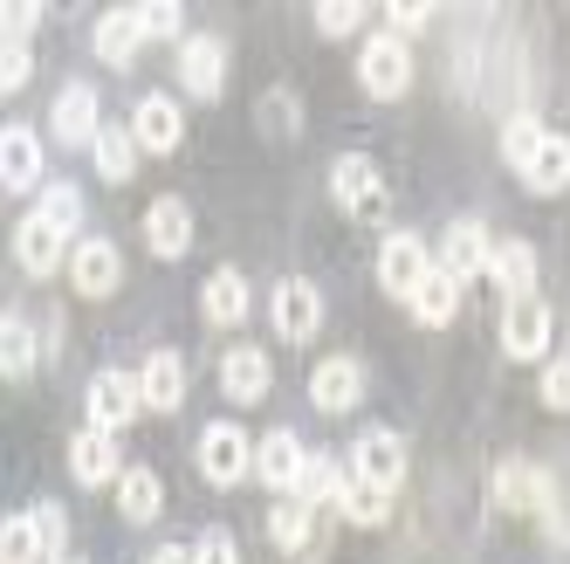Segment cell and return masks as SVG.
<instances>
[{
	"instance_id": "7",
	"label": "cell",
	"mask_w": 570,
	"mask_h": 564,
	"mask_svg": "<svg viewBox=\"0 0 570 564\" xmlns=\"http://www.w3.org/2000/svg\"><path fill=\"white\" fill-rule=\"evenodd\" d=\"M351 482H372V489H385V496L405 482V448H399L392 427L357 434V448H351Z\"/></svg>"
},
{
	"instance_id": "32",
	"label": "cell",
	"mask_w": 570,
	"mask_h": 564,
	"mask_svg": "<svg viewBox=\"0 0 570 564\" xmlns=\"http://www.w3.org/2000/svg\"><path fill=\"white\" fill-rule=\"evenodd\" d=\"M268 537H275L282 551H309V544H316V509L296 503V496H282L275 516H268Z\"/></svg>"
},
{
	"instance_id": "1",
	"label": "cell",
	"mask_w": 570,
	"mask_h": 564,
	"mask_svg": "<svg viewBox=\"0 0 570 564\" xmlns=\"http://www.w3.org/2000/svg\"><path fill=\"white\" fill-rule=\"evenodd\" d=\"M69 290L76 296H117V282H125V255H117V241L110 234H76L69 241Z\"/></svg>"
},
{
	"instance_id": "5",
	"label": "cell",
	"mask_w": 570,
	"mask_h": 564,
	"mask_svg": "<svg viewBox=\"0 0 570 564\" xmlns=\"http://www.w3.org/2000/svg\"><path fill=\"white\" fill-rule=\"evenodd\" d=\"M179 84L199 104H214L227 90V42H220V35H186V42H179Z\"/></svg>"
},
{
	"instance_id": "4",
	"label": "cell",
	"mask_w": 570,
	"mask_h": 564,
	"mask_svg": "<svg viewBox=\"0 0 570 564\" xmlns=\"http://www.w3.org/2000/svg\"><path fill=\"white\" fill-rule=\"evenodd\" d=\"M331 193H337V207L357 214V221H379L385 214V173L364 152H344L337 166H331Z\"/></svg>"
},
{
	"instance_id": "33",
	"label": "cell",
	"mask_w": 570,
	"mask_h": 564,
	"mask_svg": "<svg viewBox=\"0 0 570 564\" xmlns=\"http://www.w3.org/2000/svg\"><path fill=\"white\" fill-rule=\"evenodd\" d=\"M35 214H42L56 234H69V241H76V227H83V186H69V179L42 186V200H35Z\"/></svg>"
},
{
	"instance_id": "22",
	"label": "cell",
	"mask_w": 570,
	"mask_h": 564,
	"mask_svg": "<svg viewBox=\"0 0 570 564\" xmlns=\"http://www.w3.org/2000/svg\"><path fill=\"white\" fill-rule=\"evenodd\" d=\"M97 132H104L97 90L90 84H62V97H56V138L62 145H97Z\"/></svg>"
},
{
	"instance_id": "24",
	"label": "cell",
	"mask_w": 570,
	"mask_h": 564,
	"mask_svg": "<svg viewBox=\"0 0 570 564\" xmlns=\"http://www.w3.org/2000/svg\"><path fill=\"white\" fill-rule=\"evenodd\" d=\"M488 275H495L502 296H537V249H529V241H495Z\"/></svg>"
},
{
	"instance_id": "43",
	"label": "cell",
	"mask_w": 570,
	"mask_h": 564,
	"mask_svg": "<svg viewBox=\"0 0 570 564\" xmlns=\"http://www.w3.org/2000/svg\"><path fill=\"white\" fill-rule=\"evenodd\" d=\"M193 564H240V551H234V531H207L193 544Z\"/></svg>"
},
{
	"instance_id": "27",
	"label": "cell",
	"mask_w": 570,
	"mask_h": 564,
	"mask_svg": "<svg viewBox=\"0 0 570 564\" xmlns=\"http://www.w3.org/2000/svg\"><path fill=\"white\" fill-rule=\"evenodd\" d=\"M522 186H529V193H563V186H570V138H563V132H543L537 158L522 166Z\"/></svg>"
},
{
	"instance_id": "17",
	"label": "cell",
	"mask_w": 570,
	"mask_h": 564,
	"mask_svg": "<svg viewBox=\"0 0 570 564\" xmlns=\"http://www.w3.org/2000/svg\"><path fill=\"white\" fill-rule=\"evenodd\" d=\"M309 399H316V414H351L364 399V366L357 358H323L309 372Z\"/></svg>"
},
{
	"instance_id": "9",
	"label": "cell",
	"mask_w": 570,
	"mask_h": 564,
	"mask_svg": "<svg viewBox=\"0 0 570 564\" xmlns=\"http://www.w3.org/2000/svg\"><path fill=\"white\" fill-rule=\"evenodd\" d=\"M502 351L522 358V366L550 351V303L543 296H509V310H502Z\"/></svg>"
},
{
	"instance_id": "31",
	"label": "cell",
	"mask_w": 570,
	"mask_h": 564,
	"mask_svg": "<svg viewBox=\"0 0 570 564\" xmlns=\"http://www.w3.org/2000/svg\"><path fill=\"white\" fill-rule=\"evenodd\" d=\"M35 324L28 317H0V379H28L35 372Z\"/></svg>"
},
{
	"instance_id": "8",
	"label": "cell",
	"mask_w": 570,
	"mask_h": 564,
	"mask_svg": "<svg viewBox=\"0 0 570 564\" xmlns=\"http://www.w3.org/2000/svg\"><path fill=\"white\" fill-rule=\"evenodd\" d=\"M495 503H502L509 516H543V509L557 503V482H550V468H537V461H502V468H495Z\"/></svg>"
},
{
	"instance_id": "18",
	"label": "cell",
	"mask_w": 570,
	"mask_h": 564,
	"mask_svg": "<svg viewBox=\"0 0 570 564\" xmlns=\"http://www.w3.org/2000/svg\"><path fill=\"white\" fill-rule=\"evenodd\" d=\"M69 475L83 482V489H104V482H117L125 475V461H117V434H104V427H83L69 440Z\"/></svg>"
},
{
	"instance_id": "42",
	"label": "cell",
	"mask_w": 570,
	"mask_h": 564,
	"mask_svg": "<svg viewBox=\"0 0 570 564\" xmlns=\"http://www.w3.org/2000/svg\"><path fill=\"white\" fill-rule=\"evenodd\" d=\"M385 21H392V35L405 42V35H420V28L433 21V8H426V0H392V8H385Z\"/></svg>"
},
{
	"instance_id": "13",
	"label": "cell",
	"mask_w": 570,
	"mask_h": 564,
	"mask_svg": "<svg viewBox=\"0 0 570 564\" xmlns=\"http://www.w3.org/2000/svg\"><path fill=\"white\" fill-rule=\"evenodd\" d=\"M488 255H495V234H488L481 221H454V227H446V241H440V269L454 275V282L488 275Z\"/></svg>"
},
{
	"instance_id": "16",
	"label": "cell",
	"mask_w": 570,
	"mask_h": 564,
	"mask_svg": "<svg viewBox=\"0 0 570 564\" xmlns=\"http://www.w3.org/2000/svg\"><path fill=\"white\" fill-rule=\"evenodd\" d=\"M268 386H275V366H268L255 344H234V351L220 358V392L234 399V407H255V399H268Z\"/></svg>"
},
{
	"instance_id": "34",
	"label": "cell",
	"mask_w": 570,
	"mask_h": 564,
	"mask_svg": "<svg viewBox=\"0 0 570 564\" xmlns=\"http://www.w3.org/2000/svg\"><path fill=\"white\" fill-rule=\"evenodd\" d=\"M0 564H49L42 531H35V516H28V509L0 523Z\"/></svg>"
},
{
	"instance_id": "26",
	"label": "cell",
	"mask_w": 570,
	"mask_h": 564,
	"mask_svg": "<svg viewBox=\"0 0 570 564\" xmlns=\"http://www.w3.org/2000/svg\"><path fill=\"white\" fill-rule=\"evenodd\" d=\"M138 49H145L138 8H117V14H104V21H97V56H104L110 69H131V62H138Z\"/></svg>"
},
{
	"instance_id": "10",
	"label": "cell",
	"mask_w": 570,
	"mask_h": 564,
	"mask_svg": "<svg viewBox=\"0 0 570 564\" xmlns=\"http://www.w3.org/2000/svg\"><path fill=\"white\" fill-rule=\"evenodd\" d=\"M138 414H145L138 372H97V379H90V427L117 434V427H131Z\"/></svg>"
},
{
	"instance_id": "37",
	"label": "cell",
	"mask_w": 570,
	"mask_h": 564,
	"mask_svg": "<svg viewBox=\"0 0 570 564\" xmlns=\"http://www.w3.org/2000/svg\"><path fill=\"white\" fill-rule=\"evenodd\" d=\"M138 28H145V42H186L179 0H151V8H138Z\"/></svg>"
},
{
	"instance_id": "3",
	"label": "cell",
	"mask_w": 570,
	"mask_h": 564,
	"mask_svg": "<svg viewBox=\"0 0 570 564\" xmlns=\"http://www.w3.org/2000/svg\"><path fill=\"white\" fill-rule=\"evenodd\" d=\"M199 475L214 482V489H234V482L255 475V440L240 434L234 420H214L207 434H199Z\"/></svg>"
},
{
	"instance_id": "40",
	"label": "cell",
	"mask_w": 570,
	"mask_h": 564,
	"mask_svg": "<svg viewBox=\"0 0 570 564\" xmlns=\"http://www.w3.org/2000/svg\"><path fill=\"white\" fill-rule=\"evenodd\" d=\"M316 28L323 35H357L364 28V8H357V0H331V8H316Z\"/></svg>"
},
{
	"instance_id": "12",
	"label": "cell",
	"mask_w": 570,
	"mask_h": 564,
	"mask_svg": "<svg viewBox=\"0 0 570 564\" xmlns=\"http://www.w3.org/2000/svg\"><path fill=\"white\" fill-rule=\"evenodd\" d=\"M275 331L289 338V344H309L323 331V296H316V282L289 275V282H275Z\"/></svg>"
},
{
	"instance_id": "2",
	"label": "cell",
	"mask_w": 570,
	"mask_h": 564,
	"mask_svg": "<svg viewBox=\"0 0 570 564\" xmlns=\"http://www.w3.org/2000/svg\"><path fill=\"white\" fill-rule=\"evenodd\" d=\"M357 84H364V97H379V104L405 97V90H413V49H405L399 35H372V42L357 49Z\"/></svg>"
},
{
	"instance_id": "6",
	"label": "cell",
	"mask_w": 570,
	"mask_h": 564,
	"mask_svg": "<svg viewBox=\"0 0 570 564\" xmlns=\"http://www.w3.org/2000/svg\"><path fill=\"white\" fill-rule=\"evenodd\" d=\"M433 255H426V241L420 234H385V249H379V290L399 296V303H413V290L426 282Z\"/></svg>"
},
{
	"instance_id": "38",
	"label": "cell",
	"mask_w": 570,
	"mask_h": 564,
	"mask_svg": "<svg viewBox=\"0 0 570 564\" xmlns=\"http://www.w3.org/2000/svg\"><path fill=\"white\" fill-rule=\"evenodd\" d=\"M28 516H35V531H42L49 564H56V557H69V551H62V544H69V516H62V503H35Z\"/></svg>"
},
{
	"instance_id": "46",
	"label": "cell",
	"mask_w": 570,
	"mask_h": 564,
	"mask_svg": "<svg viewBox=\"0 0 570 564\" xmlns=\"http://www.w3.org/2000/svg\"><path fill=\"white\" fill-rule=\"evenodd\" d=\"M151 564H193V544H173V551H158Z\"/></svg>"
},
{
	"instance_id": "19",
	"label": "cell",
	"mask_w": 570,
	"mask_h": 564,
	"mask_svg": "<svg viewBox=\"0 0 570 564\" xmlns=\"http://www.w3.org/2000/svg\"><path fill=\"white\" fill-rule=\"evenodd\" d=\"M303 461H309V448H303L296 434H262V448H255V475L268 482L275 496H296Z\"/></svg>"
},
{
	"instance_id": "11",
	"label": "cell",
	"mask_w": 570,
	"mask_h": 564,
	"mask_svg": "<svg viewBox=\"0 0 570 564\" xmlns=\"http://www.w3.org/2000/svg\"><path fill=\"white\" fill-rule=\"evenodd\" d=\"M145 249L158 262H179L193 249V207H186L179 193H166V200H151V207H145Z\"/></svg>"
},
{
	"instance_id": "39",
	"label": "cell",
	"mask_w": 570,
	"mask_h": 564,
	"mask_svg": "<svg viewBox=\"0 0 570 564\" xmlns=\"http://www.w3.org/2000/svg\"><path fill=\"white\" fill-rule=\"evenodd\" d=\"M28 69H35L28 42H0V97H14V90L28 84Z\"/></svg>"
},
{
	"instance_id": "41",
	"label": "cell",
	"mask_w": 570,
	"mask_h": 564,
	"mask_svg": "<svg viewBox=\"0 0 570 564\" xmlns=\"http://www.w3.org/2000/svg\"><path fill=\"white\" fill-rule=\"evenodd\" d=\"M543 407L570 414V358H550V366H543Z\"/></svg>"
},
{
	"instance_id": "29",
	"label": "cell",
	"mask_w": 570,
	"mask_h": 564,
	"mask_svg": "<svg viewBox=\"0 0 570 564\" xmlns=\"http://www.w3.org/2000/svg\"><path fill=\"white\" fill-rule=\"evenodd\" d=\"M90 158H97V179L125 186V179L138 173V138H131V125H125V132L104 125V132H97V145H90Z\"/></svg>"
},
{
	"instance_id": "21",
	"label": "cell",
	"mask_w": 570,
	"mask_h": 564,
	"mask_svg": "<svg viewBox=\"0 0 570 564\" xmlns=\"http://www.w3.org/2000/svg\"><path fill=\"white\" fill-rule=\"evenodd\" d=\"M199 310H207V324H220V331L248 324V310H255L248 275H240V269H214V275H207V290H199Z\"/></svg>"
},
{
	"instance_id": "30",
	"label": "cell",
	"mask_w": 570,
	"mask_h": 564,
	"mask_svg": "<svg viewBox=\"0 0 570 564\" xmlns=\"http://www.w3.org/2000/svg\"><path fill=\"white\" fill-rule=\"evenodd\" d=\"M337 516H344V523H357V531H379V523L392 516V496H385V489H372V482H351V475H344V489H337Z\"/></svg>"
},
{
	"instance_id": "28",
	"label": "cell",
	"mask_w": 570,
	"mask_h": 564,
	"mask_svg": "<svg viewBox=\"0 0 570 564\" xmlns=\"http://www.w3.org/2000/svg\"><path fill=\"white\" fill-rule=\"evenodd\" d=\"M117 509H125V523H151L158 509H166V482H158L151 468H125L117 475Z\"/></svg>"
},
{
	"instance_id": "44",
	"label": "cell",
	"mask_w": 570,
	"mask_h": 564,
	"mask_svg": "<svg viewBox=\"0 0 570 564\" xmlns=\"http://www.w3.org/2000/svg\"><path fill=\"white\" fill-rule=\"evenodd\" d=\"M268 132H282V138L296 132V97H289V90H275V97H268Z\"/></svg>"
},
{
	"instance_id": "47",
	"label": "cell",
	"mask_w": 570,
	"mask_h": 564,
	"mask_svg": "<svg viewBox=\"0 0 570 564\" xmlns=\"http://www.w3.org/2000/svg\"><path fill=\"white\" fill-rule=\"evenodd\" d=\"M56 564H83V557H56Z\"/></svg>"
},
{
	"instance_id": "14",
	"label": "cell",
	"mask_w": 570,
	"mask_h": 564,
	"mask_svg": "<svg viewBox=\"0 0 570 564\" xmlns=\"http://www.w3.org/2000/svg\"><path fill=\"white\" fill-rule=\"evenodd\" d=\"M0 186L8 193L42 186V138H35L28 125H0Z\"/></svg>"
},
{
	"instance_id": "36",
	"label": "cell",
	"mask_w": 570,
	"mask_h": 564,
	"mask_svg": "<svg viewBox=\"0 0 570 564\" xmlns=\"http://www.w3.org/2000/svg\"><path fill=\"white\" fill-rule=\"evenodd\" d=\"M537 145H543V125H537V110H515L509 125H502V158L522 173L529 158H537Z\"/></svg>"
},
{
	"instance_id": "15",
	"label": "cell",
	"mask_w": 570,
	"mask_h": 564,
	"mask_svg": "<svg viewBox=\"0 0 570 564\" xmlns=\"http://www.w3.org/2000/svg\"><path fill=\"white\" fill-rule=\"evenodd\" d=\"M131 138H138V152H179V138H186V117H179V104L173 97H138L131 104Z\"/></svg>"
},
{
	"instance_id": "23",
	"label": "cell",
	"mask_w": 570,
	"mask_h": 564,
	"mask_svg": "<svg viewBox=\"0 0 570 564\" xmlns=\"http://www.w3.org/2000/svg\"><path fill=\"white\" fill-rule=\"evenodd\" d=\"M138 392L151 414H179L186 407V358L179 351H151L145 372H138Z\"/></svg>"
},
{
	"instance_id": "25",
	"label": "cell",
	"mask_w": 570,
	"mask_h": 564,
	"mask_svg": "<svg viewBox=\"0 0 570 564\" xmlns=\"http://www.w3.org/2000/svg\"><path fill=\"white\" fill-rule=\"evenodd\" d=\"M454 310H461V282L433 262V269H426V282L413 290V317H420L426 331H446V324H454Z\"/></svg>"
},
{
	"instance_id": "45",
	"label": "cell",
	"mask_w": 570,
	"mask_h": 564,
	"mask_svg": "<svg viewBox=\"0 0 570 564\" xmlns=\"http://www.w3.org/2000/svg\"><path fill=\"white\" fill-rule=\"evenodd\" d=\"M543 523H550V544H570V503H563V496L543 509Z\"/></svg>"
},
{
	"instance_id": "20",
	"label": "cell",
	"mask_w": 570,
	"mask_h": 564,
	"mask_svg": "<svg viewBox=\"0 0 570 564\" xmlns=\"http://www.w3.org/2000/svg\"><path fill=\"white\" fill-rule=\"evenodd\" d=\"M14 262H21L28 275H56V269L69 262V234H56L42 214H28V221L14 227Z\"/></svg>"
},
{
	"instance_id": "35",
	"label": "cell",
	"mask_w": 570,
	"mask_h": 564,
	"mask_svg": "<svg viewBox=\"0 0 570 564\" xmlns=\"http://www.w3.org/2000/svg\"><path fill=\"white\" fill-rule=\"evenodd\" d=\"M337 489H344V468H337L331 455H309V461H303V482H296V503H309V509L331 503V509H337Z\"/></svg>"
}]
</instances>
